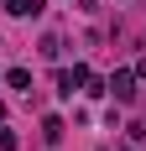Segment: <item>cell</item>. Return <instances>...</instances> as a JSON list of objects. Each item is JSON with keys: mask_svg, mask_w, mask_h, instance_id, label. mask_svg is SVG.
Wrapping results in <instances>:
<instances>
[{"mask_svg": "<svg viewBox=\"0 0 146 151\" xmlns=\"http://www.w3.org/2000/svg\"><path fill=\"white\" fill-rule=\"evenodd\" d=\"M42 5H47V0H5V11L21 16V21H26V16H42Z\"/></svg>", "mask_w": 146, "mask_h": 151, "instance_id": "obj_2", "label": "cell"}, {"mask_svg": "<svg viewBox=\"0 0 146 151\" xmlns=\"http://www.w3.org/2000/svg\"><path fill=\"white\" fill-rule=\"evenodd\" d=\"M42 141H47V146H58V141H63V120H58V115H47V120H42Z\"/></svg>", "mask_w": 146, "mask_h": 151, "instance_id": "obj_3", "label": "cell"}, {"mask_svg": "<svg viewBox=\"0 0 146 151\" xmlns=\"http://www.w3.org/2000/svg\"><path fill=\"white\" fill-rule=\"evenodd\" d=\"M0 83H5V73H0Z\"/></svg>", "mask_w": 146, "mask_h": 151, "instance_id": "obj_6", "label": "cell"}, {"mask_svg": "<svg viewBox=\"0 0 146 151\" xmlns=\"http://www.w3.org/2000/svg\"><path fill=\"white\" fill-rule=\"evenodd\" d=\"M5 83H11V89H31V73H26V68H11Z\"/></svg>", "mask_w": 146, "mask_h": 151, "instance_id": "obj_5", "label": "cell"}, {"mask_svg": "<svg viewBox=\"0 0 146 151\" xmlns=\"http://www.w3.org/2000/svg\"><path fill=\"white\" fill-rule=\"evenodd\" d=\"M73 83H78V73L63 68V73H58V94H63V99H73Z\"/></svg>", "mask_w": 146, "mask_h": 151, "instance_id": "obj_4", "label": "cell"}, {"mask_svg": "<svg viewBox=\"0 0 146 151\" xmlns=\"http://www.w3.org/2000/svg\"><path fill=\"white\" fill-rule=\"evenodd\" d=\"M104 94H115L120 104H131V99H136V73H125V68H120V73H110V83H104Z\"/></svg>", "mask_w": 146, "mask_h": 151, "instance_id": "obj_1", "label": "cell"}, {"mask_svg": "<svg viewBox=\"0 0 146 151\" xmlns=\"http://www.w3.org/2000/svg\"><path fill=\"white\" fill-rule=\"evenodd\" d=\"M125 151H136V146H125Z\"/></svg>", "mask_w": 146, "mask_h": 151, "instance_id": "obj_7", "label": "cell"}]
</instances>
